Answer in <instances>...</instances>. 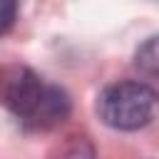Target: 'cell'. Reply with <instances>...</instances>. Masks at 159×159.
Masks as SVG:
<instances>
[{
    "label": "cell",
    "mask_w": 159,
    "mask_h": 159,
    "mask_svg": "<svg viewBox=\"0 0 159 159\" xmlns=\"http://www.w3.org/2000/svg\"><path fill=\"white\" fill-rule=\"evenodd\" d=\"M0 104L12 112L22 127L35 132L62 124L72 107L65 89L45 82L22 65L0 67Z\"/></svg>",
    "instance_id": "1"
},
{
    "label": "cell",
    "mask_w": 159,
    "mask_h": 159,
    "mask_svg": "<svg viewBox=\"0 0 159 159\" xmlns=\"http://www.w3.org/2000/svg\"><path fill=\"white\" fill-rule=\"evenodd\" d=\"M159 94L147 82L122 80L107 84L97 97L99 119L119 132H134L147 127L157 114Z\"/></svg>",
    "instance_id": "2"
},
{
    "label": "cell",
    "mask_w": 159,
    "mask_h": 159,
    "mask_svg": "<svg viewBox=\"0 0 159 159\" xmlns=\"http://www.w3.org/2000/svg\"><path fill=\"white\" fill-rule=\"evenodd\" d=\"M134 65L147 80L159 82V35L139 45V50L134 52Z\"/></svg>",
    "instance_id": "3"
},
{
    "label": "cell",
    "mask_w": 159,
    "mask_h": 159,
    "mask_svg": "<svg viewBox=\"0 0 159 159\" xmlns=\"http://www.w3.org/2000/svg\"><path fill=\"white\" fill-rule=\"evenodd\" d=\"M17 7H20V0H0V35L12 30L17 20Z\"/></svg>",
    "instance_id": "4"
}]
</instances>
